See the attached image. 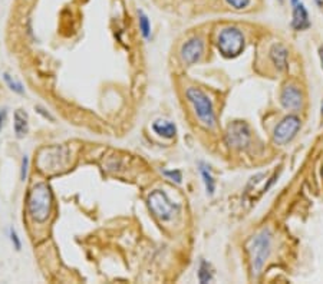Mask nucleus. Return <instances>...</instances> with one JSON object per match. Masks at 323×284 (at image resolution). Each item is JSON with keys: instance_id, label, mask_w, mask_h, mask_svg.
I'll return each instance as SVG.
<instances>
[{"instance_id": "f257e3e1", "label": "nucleus", "mask_w": 323, "mask_h": 284, "mask_svg": "<svg viewBox=\"0 0 323 284\" xmlns=\"http://www.w3.org/2000/svg\"><path fill=\"white\" fill-rule=\"evenodd\" d=\"M247 251L250 255V267L253 277H259L265 267L266 261L272 251V234L269 230H263L247 243Z\"/></svg>"}, {"instance_id": "f03ea898", "label": "nucleus", "mask_w": 323, "mask_h": 284, "mask_svg": "<svg viewBox=\"0 0 323 284\" xmlns=\"http://www.w3.org/2000/svg\"><path fill=\"white\" fill-rule=\"evenodd\" d=\"M52 191L46 184H37L29 192L28 210L32 219L37 223H44L51 215L52 210Z\"/></svg>"}, {"instance_id": "7ed1b4c3", "label": "nucleus", "mask_w": 323, "mask_h": 284, "mask_svg": "<svg viewBox=\"0 0 323 284\" xmlns=\"http://www.w3.org/2000/svg\"><path fill=\"white\" fill-rule=\"evenodd\" d=\"M187 98L194 106L200 121L208 128H213L216 125V115H214L213 103L210 101V98L199 88L187 89Z\"/></svg>"}, {"instance_id": "20e7f679", "label": "nucleus", "mask_w": 323, "mask_h": 284, "mask_svg": "<svg viewBox=\"0 0 323 284\" xmlns=\"http://www.w3.org/2000/svg\"><path fill=\"white\" fill-rule=\"evenodd\" d=\"M217 48L223 56L226 58H235L239 56L244 49V36L239 29L235 28H227L221 30Z\"/></svg>"}, {"instance_id": "39448f33", "label": "nucleus", "mask_w": 323, "mask_h": 284, "mask_svg": "<svg viewBox=\"0 0 323 284\" xmlns=\"http://www.w3.org/2000/svg\"><path fill=\"white\" fill-rule=\"evenodd\" d=\"M148 207L162 221H167V220L173 219L177 210H178V205L174 204L168 198V195L164 191H161V189H157V191L149 194V197H148Z\"/></svg>"}, {"instance_id": "423d86ee", "label": "nucleus", "mask_w": 323, "mask_h": 284, "mask_svg": "<svg viewBox=\"0 0 323 284\" xmlns=\"http://www.w3.org/2000/svg\"><path fill=\"white\" fill-rule=\"evenodd\" d=\"M299 129H300V119L299 118L293 117V115L283 118L277 124V126L274 128V134H273L274 142H277L280 145H285L296 137Z\"/></svg>"}, {"instance_id": "0eeeda50", "label": "nucleus", "mask_w": 323, "mask_h": 284, "mask_svg": "<svg viewBox=\"0 0 323 284\" xmlns=\"http://www.w3.org/2000/svg\"><path fill=\"white\" fill-rule=\"evenodd\" d=\"M227 144L233 148H244L250 141V129L244 122H233L228 126L227 134H226Z\"/></svg>"}, {"instance_id": "6e6552de", "label": "nucleus", "mask_w": 323, "mask_h": 284, "mask_svg": "<svg viewBox=\"0 0 323 284\" xmlns=\"http://www.w3.org/2000/svg\"><path fill=\"white\" fill-rule=\"evenodd\" d=\"M302 101H303V96H302V92L299 88L296 85H286L282 91V95H280V103L285 110L289 111H297L300 110Z\"/></svg>"}, {"instance_id": "1a4fd4ad", "label": "nucleus", "mask_w": 323, "mask_h": 284, "mask_svg": "<svg viewBox=\"0 0 323 284\" xmlns=\"http://www.w3.org/2000/svg\"><path fill=\"white\" fill-rule=\"evenodd\" d=\"M203 49H204V45L201 42V39L192 37L187 43L183 45V48H181V58H183L185 63L192 65V63H196V62L200 60L201 55H203Z\"/></svg>"}, {"instance_id": "9d476101", "label": "nucleus", "mask_w": 323, "mask_h": 284, "mask_svg": "<svg viewBox=\"0 0 323 284\" xmlns=\"http://www.w3.org/2000/svg\"><path fill=\"white\" fill-rule=\"evenodd\" d=\"M292 26L296 30H305L310 26L309 22V13L303 3H297L293 6V20H292Z\"/></svg>"}, {"instance_id": "9b49d317", "label": "nucleus", "mask_w": 323, "mask_h": 284, "mask_svg": "<svg viewBox=\"0 0 323 284\" xmlns=\"http://www.w3.org/2000/svg\"><path fill=\"white\" fill-rule=\"evenodd\" d=\"M270 58L279 71L287 69V51L282 45H273L270 49Z\"/></svg>"}, {"instance_id": "f8f14e48", "label": "nucleus", "mask_w": 323, "mask_h": 284, "mask_svg": "<svg viewBox=\"0 0 323 284\" xmlns=\"http://www.w3.org/2000/svg\"><path fill=\"white\" fill-rule=\"evenodd\" d=\"M153 129L164 138H174L177 134L176 125L169 121H157L153 124Z\"/></svg>"}, {"instance_id": "ddd939ff", "label": "nucleus", "mask_w": 323, "mask_h": 284, "mask_svg": "<svg viewBox=\"0 0 323 284\" xmlns=\"http://www.w3.org/2000/svg\"><path fill=\"white\" fill-rule=\"evenodd\" d=\"M15 132L17 138H23L28 134V115L23 111L15 112Z\"/></svg>"}, {"instance_id": "4468645a", "label": "nucleus", "mask_w": 323, "mask_h": 284, "mask_svg": "<svg viewBox=\"0 0 323 284\" xmlns=\"http://www.w3.org/2000/svg\"><path fill=\"white\" fill-rule=\"evenodd\" d=\"M200 172H201V177H203V181H204V185H206L207 192L208 194H214L216 181H214L213 175L210 172V167H207L206 164H200Z\"/></svg>"}, {"instance_id": "2eb2a0df", "label": "nucleus", "mask_w": 323, "mask_h": 284, "mask_svg": "<svg viewBox=\"0 0 323 284\" xmlns=\"http://www.w3.org/2000/svg\"><path fill=\"white\" fill-rule=\"evenodd\" d=\"M140 30H141V33H142V36L145 37V39H149V36H151V23H149V19H148V16L141 10L140 13Z\"/></svg>"}, {"instance_id": "dca6fc26", "label": "nucleus", "mask_w": 323, "mask_h": 284, "mask_svg": "<svg viewBox=\"0 0 323 284\" xmlns=\"http://www.w3.org/2000/svg\"><path fill=\"white\" fill-rule=\"evenodd\" d=\"M199 280L200 283H210V281L213 280V274H211V271H210V266H208L204 260L200 264Z\"/></svg>"}, {"instance_id": "f3484780", "label": "nucleus", "mask_w": 323, "mask_h": 284, "mask_svg": "<svg viewBox=\"0 0 323 284\" xmlns=\"http://www.w3.org/2000/svg\"><path fill=\"white\" fill-rule=\"evenodd\" d=\"M5 80H6V83L9 85V88H10L13 92H16V94H23V92H25L22 83H20V82H17V80L12 79V76L8 75V73H5Z\"/></svg>"}, {"instance_id": "a211bd4d", "label": "nucleus", "mask_w": 323, "mask_h": 284, "mask_svg": "<svg viewBox=\"0 0 323 284\" xmlns=\"http://www.w3.org/2000/svg\"><path fill=\"white\" fill-rule=\"evenodd\" d=\"M164 175L168 177L169 180L176 181L177 184H180L181 180H183V175H181V172H180L178 169H176V171H164Z\"/></svg>"}, {"instance_id": "6ab92c4d", "label": "nucleus", "mask_w": 323, "mask_h": 284, "mask_svg": "<svg viewBox=\"0 0 323 284\" xmlns=\"http://www.w3.org/2000/svg\"><path fill=\"white\" fill-rule=\"evenodd\" d=\"M230 6H233L234 9H244L249 6L250 0H226Z\"/></svg>"}, {"instance_id": "aec40b11", "label": "nucleus", "mask_w": 323, "mask_h": 284, "mask_svg": "<svg viewBox=\"0 0 323 284\" xmlns=\"http://www.w3.org/2000/svg\"><path fill=\"white\" fill-rule=\"evenodd\" d=\"M28 167H29V158L25 155L22 160V172H20L22 181H25V180H26V177H28Z\"/></svg>"}, {"instance_id": "412c9836", "label": "nucleus", "mask_w": 323, "mask_h": 284, "mask_svg": "<svg viewBox=\"0 0 323 284\" xmlns=\"http://www.w3.org/2000/svg\"><path fill=\"white\" fill-rule=\"evenodd\" d=\"M10 241L13 243V246H15L16 250H20L22 244H20V240H19V237H17V234H16V231L13 228L10 230Z\"/></svg>"}, {"instance_id": "4be33fe9", "label": "nucleus", "mask_w": 323, "mask_h": 284, "mask_svg": "<svg viewBox=\"0 0 323 284\" xmlns=\"http://www.w3.org/2000/svg\"><path fill=\"white\" fill-rule=\"evenodd\" d=\"M5 121H6V111L0 110V129L3 128V125H5Z\"/></svg>"}, {"instance_id": "5701e85b", "label": "nucleus", "mask_w": 323, "mask_h": 284, "mask_svg": "<svg viewBox=\"0 0 323 284\" xmlns=\"http://www.w3.org/2000/svg\"><path fill=\"white\" fill-rule=\"evenodd\" d=\"M36 110H37V112H39V114H42V115H44L45 118H48V119H51V121H53V117H51V115H49L48 112H45V110H42L40 106H37Z\"/></svg>"}, {"instance_id": "b1692460", "label": "nucleus", "mask_w": 323, "mask_h": 284, "mask_svg": "<svg viewBox=\"0 0 323 284\" xmlns=\"http://www.w3.org/2000/svg\"><path fill=\"white\" fill-rule=\"evenodd\" d=\"M319 56H320V62H322V69H323V46L319 48Z\"/></svg>"}, {"instance_id": "393cba45", "label": "nucleus", "mask_w": 323, "mask_h": 284, "mask_svg": "<svg viewBox=\"0 0 323 284\" xmlns=\"http://www.w3.org/2000/svg\"><path fill=\"white\" fill-rule=\"evenodd\" d=\"M316 2H317V5H319L320 8H323V2H322V0H316Z\"/></svg>"}, {"instance_id": "a878e982", "label": "nucleus", "mask_w": 323, "mask_h": 284, "mask_svg": "<svg viewBox=\"0 0 323 284\" xmlns=\"http://www.w3.org/2000/svg\"><path fill=\"white\" fill-rule=\"evenodd\" d=\"M290 2H292V5H297V3H299V2H300V0H290Z\"/></svg>"}, {"instance_id": "bb28decb", "label": "nucleus", "mask_w": 323, "mask_h": 284, "mask_svg": "<svg viewBox=\"0 0 323 284\" xmlns=\"http://www.w3.org/2000/svg\"><path fill=\"white\" fill-rule=\"evenodd\" d=\"M277 2H279L280 5H283V3H285V0H277Z\"/></svg>"}, {"instance_id": "cd10ccee", "label": "nucleus", "mask_w": 323, "mask_h": 284, "mask_svg": "<svg viewBox=\"0 0 323 284\" xmlns=\"http://www.w3.org/2000/svg\"><path fill=\"white\" fill-rule=\"evenodd\" d=\"M322 115H323V102H322Z\"/></svg>"}, {"instance_id": "c85d7f7f", "label": "nucleus", "mask_w": 323, "mask_h": 284, "mask_svg": "<svg viewBox=\"0 0 323 284\" xmlns=\"http://www.w3.org/2000/svg\"><path fill=\"white\" fill-rule=\"evenodd\" d=\"M322 175H323V171H322Z\"/></svg>"}]
</instances>
